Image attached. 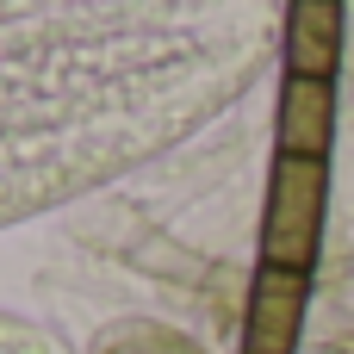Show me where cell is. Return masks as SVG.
I'll use <instances>...</instances> for the list:
<instances>
[{
    "mask_svg": "<svg viewBox=\"0 0 354 354\" xmlns=\"http://www.w3.org/2000/svg\"><path fill=\"white\" fill-rule=\"evenodd\" d=\"M280 37V0H0V224L193 137Z\"/></svg>",
    "mask_w": 354,
    "mask_h": 354,
    "instance_id": "6da1fadb",
    "label": "cell"
},
{
    "mask_svg": "<svg viewBox=\"0 0 354 354\" xmlns=\"http://www.w3.org/2000/svg\"><path fill=\"white\" fill-rule=\"evenodd\" d=\"M0 354H50L37 330H25L19 317H0Z\"/></svg>",
    "mask_w": 354,
    "mask_h": 354,
    "instance_id": "7a4b0ae2",
    "label": "cell"
}]
</instances>
